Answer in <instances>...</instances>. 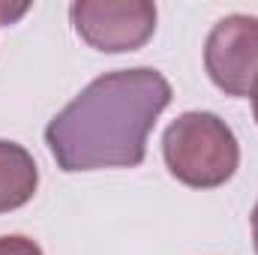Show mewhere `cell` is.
Segmentation results:
<instances>
[{
    "instance_id": "6da1fadb",
    "label": "cell",
    "mask_w": 258,
    "mask_h": 255,
    "mask_svg": "<svg viewBox=\"0 0 258 255\" xmlns=\"http://www.w3.org/2000/svg\"><path fill=\"white\" fill-rule=\"evenodd\" d=\"M171 102V84L156 69H120L90 81L48 123L45 144L63 171L135 168L147 135Z\"/></svg>"
},
{
    "instance_id": "7a4b0ae2",
    "label": "cell",
    "mask_w": 258,
    "mask_h": 255,
    "mask_svg": "<svg viewBox=\"0 0 258 255\" xmlns=\"http://www.w3.org/2000/svg\"><path fill=\"white\" fill-rule=\"evenodd\" d=\"M162 153L168 171L195 189L222 186L240 162L234 132L207 111L180 114L162 135Z\"/></svg>"
},
{
    "instance_id": "3957f363",
    "label": "cell",
    "mask_w": 258,
    "mask_h": 255,
    "mask_svg": "<svg viewBox=\"0 0 258 255\" xmlns=\"http://www.w3.org/2000/svg\"><path fill=\"white\" fill-rule=\"evenodd\" d=\"M78 36L96 51H135L156 30V6L147 0H78L69 9Z\"/></svg>"
},
{
    "instance_id": "277c9868",
    "label": "cell",
    "mask_w": 258,
    "mask_h": 255,
    "mask_svg": "<svg viewBox=\"0 0 258 255\" xmlns=\"http://www.w3.org/2000/svg\"><path fill=\"white\" fill-rule=\"evenodd\" d=\"M204 66L210 81L228 96H252L258 81V18H222L207 36Z\"/></svg>"
},
{
    "instance_id": "5b68a950",
    "label": "cell",
    "mask_w": 258,
    "mask_h": 255,
    "mask_svg": "<svg viewBox=\"0 0 258 255\" xmlns=\"http://www.w3.org/2000/svg\"><path fill=\"white\" fill-rule=\"evenodd\" d=\"M36 183L39 171L33 156L15 141H0V213L27 204L36 192Z\"/></svg>"
},
{
    "instance_id": "8992f818",
    "label": "cell",
    "mask_w": 258,
    "mask_h": 255,
    "mask_svg": "<svg viewBox=\"0 0 258 255\" xmlns=\"http://www.w3.org/2000/svg\"><path fill=\"white\" fill-rule=\"evenodd\" d=\"M0 255H42V249L27 237H0Z\"/></svg>"
},
{
    "instance_id": "52a82bcc",
    "label": "cell",
    "mask_w": 258,
    "mask_h": 255,
    "mask_svg": "<svg viewBox=\"0 0 258 255\" xmlns=\"http://www.w3.org/2000/svg\"><path fill=\"white\" fill-rule=\"evenodd\" d=\"M252 240H255V252H258V204L252 210Z\"/></svg>"
},
{
    "instance_id": "ba28073f",
    "label": "cell",
    "mask_w": 258,
    "mask_h": 255,
    "mask_svg": "<svg viewBox=\"0 0 258 255\" xmlns=\"http://www.w3.org/2000/svg\"><path fill=\"white\" fill-rule=\"evenodd\" d=\"M252 108H255V120H258V81H255V87H252Z\"/></svg>"
}]
</instances>
